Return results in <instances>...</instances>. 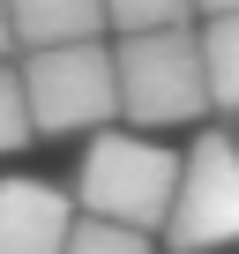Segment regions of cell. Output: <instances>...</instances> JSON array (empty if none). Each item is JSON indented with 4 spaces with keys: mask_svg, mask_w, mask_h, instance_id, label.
Wrapping results in <instances>:
<instances>
[{
    "mask_svg": "<svg viewBox=\"0 0 239 254\" xmlns=\"http://www.w3.org/2000/svg\"><path fill=\"white\" fill-rule=\"evenodd\" d=\"M172 187H179V150H165L157 135L112 120L82 150L75 209L82 217H105V224H127V232H157L165 209H172Z\"/></svg>",
    "mask_w": 239,
    "mask_h": 254,
    "instance_id": "obj_1",
    "label": "cell"
},
{
    "mask_svg": "<svg viewBox=\"0 0 239 254\" xmlns=\"http://www.w3.org/2000/svg\"><path fill=\"white\" fill-rule=\"evenodd\" d=\"M112 97H120V120L142 127V135H157V127H187V120H209L194 23L112 38Z\"/></svg>",
    "mask_w": 239,
    "mask_h": 254,
    "instance_id": "obj_2",
    "label": "cell"
},
{
    "mask_svg": "<svg viewBox=\"0 0 239 254\" xmlns=\"http://www.w3.org/2000/svg\"><path fill=\"white\" fill-rule=\"evenodd\" d=\"M30 135H97L120 120L112 97V38H75V45H38L15 67Z\"/></svg>",
    "mask_w": 239,
    "mask_h": 254,
    "instance_id": "obj_3",
    "label": "cell"
},
{
    "mask_svg": "<svg viewBox=\"0 0 239 254\" xmlns=\"http://www.w3.org/2000/svg\"><path fill=\"white\" fill-rule=\"evenodd\" d=\"M172 239V254H217V247H239V142L202 127L194 150L179 157V187H172V209L157 224Z\"/></svg>",
    "mask_w": 239,
    "mask_h": 254,
    "instance_id": "obj_4",
    "label": "cell"
},
{
    "mask_svg": "<svg viewBox=\"0 0 239 254\" xmlns=\"http://www.w3.org/2000/svg\"><path fill=\"white\" fill-rule=\"evenodd\" d=\"M75 217V194L53 180H0V254H60Z\"/></svg>",
    "mask_w": 239,
    "mask_h": 254,
    "instance_id": "obj_5",
    "label": "cell"
},
{
    "mask_svg": "<svg viewBox=\"0 0 239 254\" xmlns=\"http://www.w3.org/2000/svg\"><path fill=\"white\" fill-rule=\"evenodd\" d=\"M8 38H15V53L105 38V0H8Z\"/></svg>",
    "mask_w": 239,
    "mask_h": 254,
    "instance_id": "obj_6",
    "label": "cell"
},
{
    "mask_svg": "<svg viewBox=\"0 0 239 254\" xmlns=\"http://www.w3.org/2000/svg\"><path fill=\"white\" fill-rule=\"evenodd\" d=\"M194 45H202V90H209V112H239V15H202Z\"/></svg>",
    "mask_w": 239,
    "mask_h": 254,
    "instance_id": "obj_7",
    "label": "cell"
},
{
    "mask_svg": "<svg viewBox=\"0 0 239 254\" xmlns=\"http://www.w3.org/2000/svg\"><path fill=\"white\" fill-rule=\"evenodd\" d=\"M172 23H194V0H105V30H112V38L172 30Z\"/></svg>",
    "mask_w": 239,
    "mask_h": 254,
    "instance_id": "obj_8",
    "label": "cell"
},
{
    "mask_svg": "<svg viewBox=\"0 0 239 254\" xmlns=\"http://www.w3.org/2000/svg\"><path fill=\"white\" fill-rule=\"evenodd\" d=\"M60 254H157L150 232H127V224H105V217H75L67 224V247Z\"/></svg>",
    "mask_w": 239,
    "mask_h": 254,
    "instance_id": "obj_9",
    "label": "cell"
},
{
    "mask_svg": "<svg viewBox=\"0 0 239 254\" xmlns=\"http://www.w3.org/2000/svg\"><path fill=\"white\" fill-rule=\"evenodd\" d=\"M30 142V105H23V82H15V60H0V157Z\"/></svg>",
    "mask_w": 239,
    "mask_h": 254,
    "instance_id": "obj_10",
    "label": "cell"
},
{
    "mask_svg": "<svg viewBox=\"0 0 239 254\" xmlns=\"http://www.w3.org/2000/svg\"><path fill=\"white\" fill-rule=\"evenodd\" d=\"M194 15H239V0H194Z\"/></svg>",
    "mask_w": 239,
    "mask_h": 254,
    "instance_id": "obj_11",
    "label": "cell"
},
{
    "mask_svg": "<svg viewBox=\"0 0 239 254\" xmlns=\"http://www.w3.org/2000/svg\"><path fill=\"white\" fill-rule=\"evenodd\" d=\"M15 53V38H8V0H0V60Z\"/></svg>",
    "mask_w": 239,
    "mask_h": 254,
    "instance_id": "obj_12",
    "label": "cell"
}]
</instances>
